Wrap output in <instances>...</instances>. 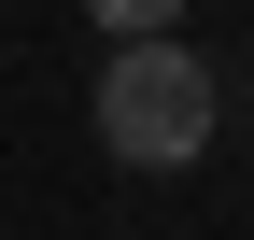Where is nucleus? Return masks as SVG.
<instances>
[{
    "instance_id": "nucleus-1",
    "label": "nucleus",
    "mask_w": 254,
    "mask_h": 240,
    "mask_svg": "<svg viewBox=\"0 0 254 240\" xmlns=\"http://www.w3.org/2000/svg\"><path fill=\"white\" fill-rule=\"evenodd\" d=\"M99 156L113 170H198L212 156V127H226V71H212L184 28H141V43H113L99 57Z\"/></svg>"
},
{
    "instance_id": "nucleus-2",
    "label": "nucleus",
    "mask_w": 254,
    "mask_h": 240,
    "mask_svg": "<svg viewBox=\"0 0 254 240\" xmlns=\"http://www.w3.org/2000/svg\"><path fill=\"white\" fill-rule=\"evenodd\" d=\"M85 14H99L113 43H141V28H184V0H85Z\"/></svg>"
}]
</instances>
